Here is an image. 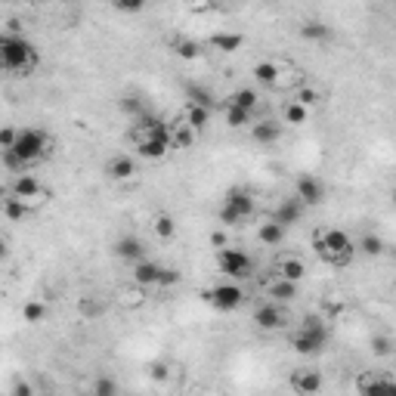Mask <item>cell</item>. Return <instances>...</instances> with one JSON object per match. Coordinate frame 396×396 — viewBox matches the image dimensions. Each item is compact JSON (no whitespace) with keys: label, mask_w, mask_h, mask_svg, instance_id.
Instances as JSON below:
<instances>
[{"label":"cell","mask_w":396,"mask_h":396,"mask_svg":"<svg viewBox=\"0 0 396 396\" xmlns=\"http://www.w3.org/2000/svg\"><path fill=\"white\" fill-rule=\"evenodd\" d=\"M50 152V137L44 130H38V128H22L19 133H16V142L10 149H4V158H6V164L13 167V171H25L28 164H35L40 162Z\"/></svg>","instance_id":"cell-1"},{"label":"cell","mask_w":396,"mask_h":396,"mask_svg":"<svg viewBox=\"0 0 396 396\" xmlns=\"http://www.w3.org/2000/svg\"><path fill=\"white\" fill-rule=\"evenodd\" d=\"M0 59H4V69L13 74H31L40 62L35 44L25 40L22 35H13V31L0 38Z\"/></svg>","instance_id":"cell-2"},{"label":"cell","mask_w":396,"mask_h":396,"mask_svg":"<svg viewBox=\"0 0 396 396\" xmlns=\"http://www.w3.org/2000/svg\"><path fill=\"white\" fill-rule=\"evenodd\" d=\"M313 245H316V254L328 260V264H350L353 254H356V242L344 230H334V226L319 230L313 235Z\"/></svg>","instance_id":"cell-3"},{"label":"cell","mask_w":396,"mask_h":396,"mask_svg":"<svg viewBox=\"0 0 396 396\" xmlns=\"http://www.w3.org/2000/svg\"><path fill=\"white\" fill-rule=\"evenodd\" d=\"M328 344V328L319 316H307L300 322V328L291 334V347L300 353V356H313V353H322Z\"/></svg>","instance_id":"cell-4"},{"label":"cell","mask_w":396,"mask_h":396,"mask_svg":"<svg viewBox=\"0 0 396 396\" xmlns=\"http://www.w3.org/2000/svg\"><path fill=\"white\" fill-rule=\"evenodd\" d=\"M254 214V196L245 189V186H232L223 198V208H220V223L223 226H239L242 220Z\"/></svg>","instance_id":"cell-5"},{"label":"cell","mask_w":396,"mask_h":396,"mask_svg":"<svg viewBox=\"0 0 396 396\" xmlns=\"http://www.w3.org/2000/svg\"><path fill=\"white\" fill-rule=\"evenodd\" d=\"M217 266H220L223 276H230V279H248L251 269H254V264H251V257L245 254V251L239 248H217Z\"/></svg>","instance_id":"cell-6"},{"label":"cell","mask_w":396,"mask_h":396,"mask_svg":"<svg viewBox=\"0 0 396 396\" xmlns=\"http://www.w3.org/2000/svg\"><path fill=\"white\" fill-rule=\"evenodd\" d=\"M205 300L210 303V307L220 310V313H232V310H239L242 303H245V291H242L235 282H220V285H214V288L205 291Z\"/></svg>","instance_id":"cell-7"},{"label":"cell","mask_w":396,"mask_h":396,"mask_svg":"<svg viewBox=\"0 0 396 396\" xmlns=\"http://www.w3.org/2000/svg\"><path fill=\"white\" fill-rule=\"evenodd\" d=\"M13 196H19V198H25V201H28V205L31 208H38V205H44V201L50 198V192L44 189V186H40V180H38V176L35 174H16V180H13Z\"/></svg>","instance_id":"cell-8"},{"label":"cell","mask_w":396,"mask_h":396,"mask_svg":"<svg viewBox=\"0 0 396 396\" xmlns=\"http://www.w3.org/2000/svg\"><path fill=\"white\" fill-rule=\"evenodd\" d=\"M294 196L300 198L303 208H316L325 201V186H322V180L303 174V176H298V183H294Z\"/></svg>","instance_id":"cell-9"},{"label":"cell","mask_w":396,"mask_h":396,"mask_svg":"<svg viewBox=\"0 0 396 396\" xmlns=\"http://www.w3.org/2000/svg\"><path fill=\"white\" fill-rule=\"evenodd\" d=\"M254 325L260 328V332H279V328L285 325L282 307H279V303H273V300L260 303V307L254 310Z\"/></svg>","instance_id":"cell-10"},{"label":"cell","mask_w":396,"mask_h":396,"mask_svg":"<svg viewBox=\"0 0 396 396\" xmlns=\"http://www.w3.org/2000/svg\"><path fill=\"white\" fill-rule=\"evenodd\" d=\"M171 149H174L171 133H158V137H149V140H140L137 142V152H140L142 158H149V162H162V158Z\"/></svg>","instance_id":"cell-11"},{"label":"cell","mask_w":396,"mask_h":396,"mask_svg":"<svg viewBox=\"0 0 396 396\" xmlns=\"http://www.w3.org/2000/svg\"><path fill=\"white\" fill-rule=\"evenodd\" d=\"M133 174H137V162H133L130 155H115L106 162V176L112 183H124V180H133Z\"/></svg>","instance_id":"cell-12"},{"label":"cell","mask_w":396,"mask_h":396,"mask_svg":"<svg viewBox=\"0 0 396 396\" xmlns=\"http://www.w3.org/2000/svg\"><path fill=\"white\" fill-rule=\"evenodd\" d=\"M133 282L140 285V288H152V285H158V279H162V266L155 264V260H146L142 257L140 264H133Z\"/></svg>","instance_id":"cell-13"},{"label":"cell","mask_w":396,"mask_h":396,"mask_svg":"<svg viewBox=\"0 0 396 396\" xmlns=\"http://www.w3.org/2000/svg\"><path fill=\"white\" fill-rule=\"evenodd\" d=\"M322 372H313V368H300V372L291 375V387L298 393H319L322 390Z\"/></svg>","instance_id":"cell-14"},{"label":"cell","mask_w":396,"mask_h":396,"mask_svg":"<svg viewBox=\"0 0 396 396\" xmlns=\"http://www.w3.org/2000/svg\"><path fill=\"white\" fill-rule=\"evenodd\" d=\"M279 137H282V124H276V121L251 124V140H254L257 146H273V142H279Z\"/></svg>","instance_id":"cell-15"},{"label":"cell","mask_w":396,"mask_h":396,"mask_svg":"<svg viewBox=\"0 0 396 396\" xmlns=\"http://www.w3.org/2000/svg\"><path fill=\"white\" fill-rule=\"evenodd\" d=\"M115 254L121 260H130V264H140V260L146 257V248H142V242L137 235H124V239L115 242Z\"/></svg>","instance_id":"cell-16"},{"label":"cell","mask_w":396,"mask_h":396,"mask_svg":"<svg viewBox=\"0 0 396 396\" xmlns=\"http://www.w3.org/2000/svg\"><path fill=\"white\" fill-rule=\"evenodd\" d=\"M196 128L186 124V118H180V121H171V142L174 149H189L192 142H196Z\"/></svg>","instance_id":"cell-17"},{"label":"cell","mask_w":396,"mask_h":396,"mask_svg":"<svg viewBox=\"0 0 396 396\" xmlns=\"http://www.w3.org/2000/svg\"><path fill=\"white\" fill-rule=\"evenodd\" d=\"M300 214H303V205H300V198L294 196V198H285L282 205L273 210V220H279L282 226H291L300 220Z\"/></svg>","instance_id":"cell-18"},{"label":"cell","mask_w":396,"mask_h":396,"mask_svg":"<svg viewBox=\"0 0 396 396\" xmlns=\"http://www.w3.org/2000/svg\"><path fill=\"white\" fill-rule=\"evenodd\" d=\"M285 230H288V226H282L279 220H273V217H269L266 223H260V226H257V239L264 242V245L276 248V245H282V239H285Z\"/></svg>","instance_id":"cell-19"},{"label":"cell","mask_w":396,"mask_h":396,"mask_svg":"<svg viewBox=\"0 0 396 396\" xmlns=\"http://www.w3.org/2000/svg\"><path fill=\"white\" fill-rule=\"evenodd\" d=\"M276 276H282V279H291V282H300L303 276H307V266H303V260L288 254V257H282L279 264H276Z\"/></svg>","instance_id":"cell-20"},{"label":"cell","mask_w":396,"mask_h":396,"mask_svg":"<svg viewBox=\"0 0 396 396\" xmlns=\"http://www.w3.org/2000/svg\"><path fill=\"white\" fill-rule=\"evenodd\" d=\"M149 226H152V232H155L162 242H171L174 235H176V220H174L171 214H167V210H158V214L152 217Z\"/></svg>","instance_id":"cell-21"},{"label":"cell","mask_w":396,"mask_h":396,"mask_svg":"<svg viewBox=\"0 0 396 396\" xmlns=\"http://www.w3.org/2000/svg\"><path fill=\"white\" fill-rule=\"evenodd\" d=\"M269 298H273L276 303H288V300H294V298H298V282L276 276L273 285H269Z\"/></svg>","instance_id":"cell-22"},{"label":"cell","mask_w":396,"mask_h":396,"mask_svg":"<svg viewBox=\"0 0 396 396\" xmlns=\"http://www.w3.org/2000/svg\"><path fill=\"white\" fill-rule=\"evenodd\" d=\"M208 44L214 50H223V53H235V50H242V44H245V35H239V31H223V35H210Z\"/></svg>","instance_id":"cell-23"},{"label":"cell","mask_w":396,"mask_h":396,"mask_svg":"<svg viewBox=\"0 0 396 396\" xmlns=\"http://www.w3.org/2000/svg\"><path fill=\"white\" fill-rule=\"evenodd\" d=\"M282 121L285 124H294V128H300V124L310 121V108L300 106L298 99H288V103L282 106Z\"/></svg>","instance_id":"cell-24"},{"label":"cell","mask_w":396,"mask_h":396,"mask_svg":"<svg viewBox=\"0 0 396 396\" xmlns=\"http://www.w3.org/2000/svg\"><path fill=\"white\" fill-rule=\"evenodd\" d=\"M171 50L180 59H189V62L201 59V44H198V40H189V38H174L171 40Z\"/></svg>","instance_id":"cell-25"},{"label":"cell","mask_w":396,"mask_h":396,"mask_svg":"<svg viewBox=\"0 0 396 396\" xmlns=\"http://www.w3.org/2000/svg\"><path fill=\"white\" fill-rule=\"evenodd\" d=\"M4 214L10 217V220H25V217L31 214V205L25 198H19V196H13V192H10V196L4 198Z\"/></svg>","instance_id":"cell-26"},{"label":"cell","mask_w":396,"mask_h":396,"mask_svg":"<svg viewBox=\"0 0 396 396\" xmlns=\"http://www.w3.org/2000/svg\"><path fill=\"white\" fill-rule=\"evenodd\" d=\"M356 390L359 393H368V390H396V384L387 381V378H378L372 372H362L359 381H356Z\"/></svg>","instance_id":"cell-27"},{"label":"cell","mask_w":396,"mask_h":396,"mask_svg":"<svg viewBox=\"0 0 396 396\" xmlns=\"http://www.w3.org/2000/svg\"><path fill=\"white\" fill-rule=\"evenodd\" d=\"M251 74H254V81L264 84V87H276V84H279V65L276 62H257Z\"/></svg>","instance_id":"cell-28"},{"label":"cell","mask_w":396,"mask_h":396,"mask_svg":"<svg viewBox=\"0 0 396 396\" xmlns=\"http://www.w3.org/2000/svg\"><path fill=\"white\" fill-rule=\"evenodd\" d=\"M183 118H186V124H192V128L201 133L210 124V108L198 106V103H189V108H186V115H183Z\"/></svg>","instance_id":"cell-29"},{"label":"cell","mask_w":396,"mask_h":396,"mask_svg":"<svg viewBox=\"0 0 396 396\" xmlns=\"http://www.w3.org/2000/svg\"><path fill=\"white\" fill-rule=\"evenodd\" d=\"M251 115H254V112H248V108H239V106L226 103V128H232V130L248 128V124H251Z\"/></svg>","instance_id":"cell-30"},{"label":"cell","mask_w":396,"mask_h":396,"mask_svg":"<svg viewBox=\"0 0 396 396\" xmlns=\"http://www.w3.org/2000/svg\"><path fill=\"white\" fill-rule=\"evenodd\" d=\"M300 38L303 40H313V44H322V40L332 38V28L322 22H303L300 25Z\"/></svg>","instance_id":"cell-31"},{"label":"cell","mask_w":396,"mask_h":396,"mask_svg":"<svg viewBox=\"0 0 396 396\" xmlns=\"http://www.w3.org/2000/svg\"><path fill=\"white\" fill-rule=\"evenodd\" d=\"M384 248H387L384 239H381V235H375V232L362 235V239L356 242V251H362V254H368V257H381Z\"/></svg>","instance_id":"cell-32"},{"label":"cell","mask_w":396,"mask_h":396,"mask_svg":"<svg viewBox=\"0 0 396 396\" xmlns=\"http://www.w3.org/2000/svg\"><path fill=\"white\" fill-rule=\"evenodd\" d=\"M291 99H298V103L307 106V108H316L319 103H322V94H319L316 87H310V84H300V87H294V96Z\"/></svg>","instance_id":"cell-33"},{"label":"cell","mask_w":396,"mask_h":396,"mask_svg":"<svg viewBox=\"0 0 396 396\" xmlns=\"http://www.w3.org/2000/svg\"><path fill=\"white\" fill-rule=\"evenodd\" d=\"M44 316H47V303L44 300H28L22 307V319H25V322H31V325L44 322Z\"/></svg>","instance_id":"cell-34"},{"label":"cell","mask_w":396,"mask_h":396,"mask_svg":"<svg viewBox=\"0 0 396 396\" xmlns=\"http://www.w3.org/2000/svg\"><path fill=\"white\" fill-rule=\"evenodd\" d=\"M257 99H260V96L254 94V90L242 87V90H235V94L226 99V103H232V106H239V108H248V112H254V108H257Z\"/></svg>","instance_id":"cell-35"},{"label":"cell","mask_w":396,"mask_h":396,"mask_svg":"<svg viewBox=\"0 0 396 396\" xmlns=\"http://www.w3.org/2000/svg\"><path fill=\"white\" fill-rule=\"evenodd\" d=\"M118 108H121L124 115H130L133 121H137L140 115H146V106H142V99H140V96H124L121 103H118Z\"/></svg>","instance_id":"cell-36"},{"label":"cell","mask_w":396,"mask_h":396,"mask_svg":"<svg viewBox=\"0 0 396 396\" xmlns=\"http://www.w3.org/2000/svg\"><path fill=\"white\" fill-rule=\"evenodd\" d=\"M186 94H189V99H192V103H198V106H208V108H214V96H210L205 87H196V84H189V90H186Z\"/></svg>","instance_id":"cell-37"},{"label":"cell","mask_w":396,"mask_h":396,"mask_svg":"<svg viewBox=\"0 0 396 396\" xmlns=\"http://www.w3.org/2000/svg\"><path fill=\"white\" fill-rule=\"evenodd\" d=\"M372 353H375V356H390V353H393V341L387 338V334H375V338H372Z\"/></svg>","instance_id":"cell-38"},{"label":"cell","mask_w":396,"mask_h":396,"mask_svg":"<svg viewBox=\"0 0 396 396\" xmlns=\"http://www.w3.org/2000/svg\"><path fill=\"white\" fill-rule=\"evenodd\" d=\"M108 4H112L115 10H121V13H140V10H146L149 0H108Z\"/></svg>","instance_id":"cell-39"},{"label":"cell","mask_w":396,"mask_h":396,"mask_svg":"<svg viewBox=\"0 0 396 396\" xmlns=\"http://www.w3.org/2000/svg\"><path fill=\"white\" fill-rule=\"evenodd\" d=\"M162 288H174V285H180V269H171V266H162V279H158Z\"/></svg>","instance_id":"cell-40"},{"label":"cell","mask_w":396,"mask_h":396,"mask_svg":"<svg viewBox=\"0 0 396 396\" xmlns=\"http://www.w3.org/2000/svg\"><path fill=\"white\" fill-rule=\"evenodd\" d=\"M118 390L115 387V381H108V378H99V381L94 384V393H99V396H112Z\"/></svg>","instance_id":"cell-41"},{"label":"cell","mask_w":396,"mask_h":396,"mask_svg":"<svg viewBox=\"0 0 396 396\" xmlns=\"http://www.w3.org/2000/svg\"><path fill=\"white\" fill-rule=\"evenodd\" d=\"M16 133H19V130H13V128H4V133H0V146H4V149H10L13 142H16Z\"/></svg>","instance_id":"cell-42"},{"label":"cell","mask_w":396,"mask_h":396,"mask_svg":"<svg viewBox=\"0 0 396 396\" xmlns=\"http://www.w3.org/2000/svg\"><path fill=\"white\" fill-rule=\"evenodd\" d=\"M81 310H84V316H96V313H103V303H90V300H81Z\"/></svg>","instance_id":"cell-43"},{"label":"cell","mask_w":396,"mask_h":396,"mask_svg":"<svg viewBox=\"0 0 396 396\" xmlns=\"http://www.w3.org/2000/svg\"><path fill=\"white\" fill-rule=\"evenodd\" d=\"M152 378L164 381V378H167V366H162V362H155V366H152Z\"/></svg>","instance_id":"cell-44"},{"label":"cell","mask_w":396,"mask_h":396,"mask_svg":"<svg viewBox=\"0 0 396 396\" xmlns=\"http://www.w3.org/2000/svg\"><path fill=\"white\" fill-rule=\"evenodd\" d=\"M210 245H214V248H226V232H214V235H210Z\"/></svg>","instance_id":"cell-45"},{"label":"cell","mask_w":396,"mask_h":396,"mask_svg":"<svg viewBox=\"0 0 396 396\" xmlns=\"http://www.w3.org/2000/svg\"><path fill=\"white\" fill-rule=\"evenodd\" d=\"M390 201H393V205H396V186H393V192H390Z\"/></svg>","instance_id":"cell-46"}]
</instances>
